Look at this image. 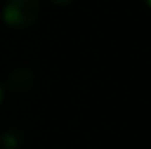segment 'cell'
I'll return each mask as SVG.
<instances>
[{
    "instance_id": "obj_2",
    "label": "cell",
    "mask_w": 151,
    "mask_h": 149,
    "mask_svg": "<svg viewBox=\"0 0 151 149\" xmlns=\"http://www.w3.org/2000/svg\"><path fill=\"white\" fill-rule=\"evenodd\" d=\"M37 86V74L29 67H15L6 78V88L14 96H27Z\"/></svg>"
},
{
    "instance_id": "obj_5",
    "label": "cell",
    "mask_w": 151,
    "mask_h": 149,
    "mask_svg": "<svg viewBox=\"0 0 151 149\" xmlns=\"http://www.w3.org/2000/svg\"><path fill=\"white\" fill-rule=\"evenodd\" d=\"M2 100H4V90H2V86H0V103H2Z\"/></svg>"
},
{
    "instance_id": "obj_1",
    "label": "cell",
    "mask_w": 151,
    "mask_h": 149,
    "mask_svg": "<svg viewBox=\"0 0 151 149\" xmlns=\"http://www.w3.org/2000/svg\"><path fill=\"white\" fill-rule=\"evenodd\" d=\"M38 15H40L38 0H8L2 10L4 23L14 29H27L35 25Z\"/></svg>"
},
{
    "instance_id": "obj_4",
    "label": "cell",
    "mask_w": 151,
    "mask_h": 149,
    "mask_svg": "<svg viewBox=\"0 0 151 149\" xmlns=\"http://www.w3.org/2000/svg\"><path fill=\"white\" fill-rule=\"evenodd\" d=\"M52 2L55 6H69V4H73V0H52Z\"/></svg>"
},
{
    "instance_id": "obj_6",
    "label": "cell",
    "mask_w": 151,
    "mask_h": 149,
    "mask_svg": "<svg viewBox=\"0 0 151 149\" xmlns=\"http://www.w3.org/2000/svg\"><path fill=\"white\" fill-rule=\"evenodd\" d=\"M144 2H145V6H147V8H151V0H144Z\"/></svg>"
},
{
    "instance_id": "obj_3",
    "label": "cell",
    "mask_w": 151,
    "mask_h": 149,
    "mask_svg": "<svg viewBox=\"0 0 151 149\" xmlns=\"http://www.w3.org/2000/svg\"><path fill=\"white\" fill-rule=\"evenodd\" d=\"M25 142V136L17 126H10L0 134V147L2 149H19Z\"/></svg>"
}]
</instances>
